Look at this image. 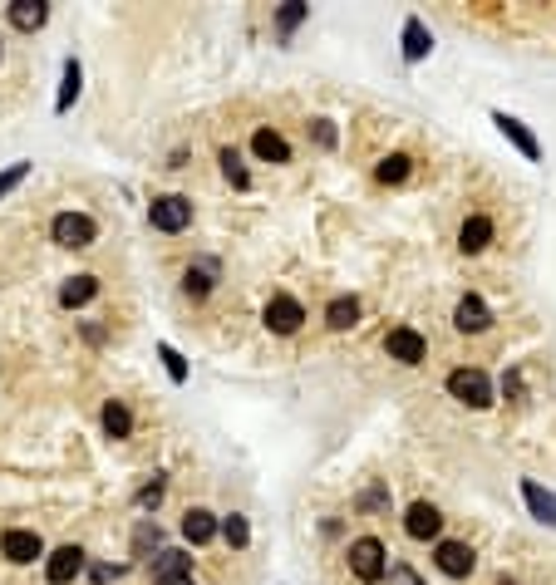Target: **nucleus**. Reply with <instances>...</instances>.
I'll return each instance as SVG.
<instances>
[{
    "label": "nucleus",
    "instance_id": "f257e3e1",
    "mask_svg": "<svg viewBox=\"0 0 556 585\" xmlns=\"http://www.w3.org/2000/svg\"><path fill=\"white\" fill-rule=\"evenodd\" d=\"M443 388H449L458 404H468V408H492V398H498V394H492V379H488V374H482V369H468V364H463V369H453L449 379H443Z\"/></svg>",
    "mask_w": 556,
    "mask_h": 585
},
{
    "label": "nucleus",
    "instance_id": "f03ea898",
    "mask_svg": "<svg viewBox=\"0 0 556 585\" xmlns=\"http://www.w3.org/2000/svg\"><path fill=\"white\" fill-rule=\"evenodd\" d=\"M349 570H355L359 585H379L384 570H389V560H384V541H374V536L349 541Z\"/></svg>",
    "mask_w": 556,
    "mask_h": 585
},
{
    "label": "nucleus",
    "instance_id": "7ed1b4c3",
    "mask_svg": "<svg viewBox=\"0 0 556 585\" xmlns=\"http://www.w3.org/2000/svg\"><path fill=\"white\" fill-rule=\"evenodd\" d=\"M148 222L158 231H187L192 227V197H183V192H163V197L148 202Z\"/></svg>",
    "mask_w": 556,
    "mask_h": 585
},
{
    "label": "nucleus",
    "instance_id": "20e7f679",
    "mask_svg": "<svg viewBox=\"0 0 556 585\" xmlns=\"http://www.w3.org/2000/svg\"><path fill=\"white\" fill-rule=\"evenodd\" d=\"M50 237L59 241V247H69V251H84V247L99 241V227H94L89 212H59L50 222Z\"/></svg>",
    "mask_w": 556,
    "mask_h": 585
},
{
    "label": "nucleus",
    "instance_id": "39448f33",
    "mask_svg": "<svg viewBox=\"0 0 556 585\" xmlns=\"http://www.w3.org/2000/svg\"><path fill=\"white\" fill-rule=\"evenodd\" d=\"M300 325H306V306H300L296 296H286V290H281V296L266 300V330H271V335H296Z\"/></svg>",
    "mask_w": 556,
    "mask_h": 585
},
{
    "label": "nucleus",
    "instance_id": "423d86ee",
    "mask_svg": "<svg viewBox=\"0 0 556 585\" xmlns=\"http://www.w3.org/2000/svg\"><path fill=\"white\" fill-rule=\"evenodd\" d=\"M384 355L399 359V364H424L429 355V339L414 330V325H394L389 335H384Z\"/></svg>",
    "mask_w": 556,
    "mask_h": 585
},
{
    "label": "nucleus",
    "instance_id": "0eeeda50",
    "mask_svg": "<svg viewBox=\"0 0 556 585\" xmlns=\"http://www.w3.org/2000/svg\"><path fill=\"white\" fill-rule=\"evenodd\" d=\"M492 124H498V133H502L507 143H512L517 153L527 157V163H541V143H537V133H531V128L522 124V118H512L507 108H492Z\"/></svg>",
    "mask_w": 556,
    "mask_h": 585
},
{
    "label": "nucleus",
    "instance_id": "6e6552de",
    "mask_svg": "<svg viewBox=\"0 0 556 585\" xmlns=\"http://www.w3.org/2000/svg\"><path fill=\"white\" fill-rule=\"evenodd\" d=\"M433 566L443 570V576H453V580H463V576H473V566H478V551L468 541H439V551H433Z\"/></svg>",
    "mask_w": 556,
    "mask_h": 585
},
{
    "label": "nucleus",
    "instance_id": "1a4fd4ad",
    "mask_svg": "<svg viewBox=\"0 0 556 585\" xmlns=\"http://www.w3.org/2000/svg\"><path fill=\"white\" fill-rule=\"evenodd\" d=\"M0 556L15 560V566H30L35 556H45V541L25 527H5V536H0Z\"/></svg>",
    "mask_w": 556,
    "mask_h": 585
},
{
    "label": "nucleus",
    "instance_id": "9d476101",
    "mask_svg": "<svg viewBox=\"0 0 556 585\" xmlns=\"http://www.w3.org/2000/svg\"><path fill=\"white\" fill-rule=\"evenodd\" d=\"M404 531L414 536V541H439V531H443V511L433 507V502H414L404 511Z\"/></svg>",
    "mask_w": 556,
    "mask_h": 585
},
{
    "label": "nucleus",
    "instance_id": "9b49d317",
    "mask_svg": "<svg viewBox=\"0 0 556 585\" xmlns=\"http://www.w3.org/2000/svg\"><path fill=\"white\" fill-rule=\"evenodd\" d=\"M453 325L463 335H482V330H492V310H488V300L482 296H463L453 306Z\"/></svg>",
    "mask_w": 556,
    "mask_h": 585
},
{
    "label": "nucleus",
    "instance_id": "f8f14e48",
    "mask_svg": "<svg viewBox=\"0 0 556 585\" xmlns=\"http://www.w3.org/2000/svg\"><path fill=\"white\" fill-rule=\"evenodd\" d=\"M84 570V551L79 546H59V551L45 556V580L50 585H69Z\"/></svg>",
    "mask_w": 556,
    "mask_h": 585
},
{
    "label": "nucleus",
    "instance_id": "ddd939ff",
    "mask_svg": "<svg viewBox=\"0 0 556 585\" xmlns=\"http://www.w3.org/2000/svg\"><path fill=\"white\" fill-rule=\"evenodd\" d=\"M217 276H222V266H217L212 256H202V261H192V266H187V276H183V290H187L192 300H202V296H212Z\"/></svg>",
    "mask_w": 556,
    "mask_h": 585
},
{
    "label": "nucleus",
    "instance_id": "4468645a",
    "mask_svg": "<svg viewBox=\"0 0 556 585\" xmlns=\"http://www.w3.org/2000/svg\"><path fill=\"white\" fill-rule=\"evenodd\" d=\"M163 580H192V556L187 551H158L153 556V585Z\"/></svg>",
    "mask_w": 556,
    "mask_h": 585
},
{
    "label": "nucleus",
    "instance_id": "2eb2a0df",
    "mask_svg": "<svg viewBox=\"0 0 556 585\" xmlns=\"http://www.w3.org/2000/svg\"><path fill=\"white\" fill-rule=\"evenodd\" d=\"M522 502L531 507V517L537 521H547V527H556V492H547L537 478H527L522 482Z\"/></svg>",
    "mask_w": 556,
    "mask_h": 585
},
{
    "label": "nucleus",
    "instance_id": "dca6fc26",
    "mask_svg": "<svg viewBox=\"0 0 556 585\" xmlns=\"http://www.w3.org/2000/svg\"><path fill=\"white\" fill-rule=\"evenodd\" d=\"M429 50H433L429 25H424L419 15H409V20H404V59H409V65H419V59H429Z\"/></svg>",
    "mask_w": 556,
    "mask_h": 585
},
{
    "label": "nucleus",
    "instance_id": "f3484780",
    "mask_svg": "<svg viewBox=\"0 0 556 585\" xmlns=\"http://www.w3.org/2000/svg\"><path fill=\"white\" fill-rule=\"evenodd\" d=\"M251 153H257L261 163H291V148H286V138L276 128H257V133H251Z\"/></svg>",
    "mask_w": 556,
    "mask_h": 585
},
{
    "label": "nucleus",
    "instance_id": "a211bd4d",
    "mask_svg": "<svg viewBox=\"0 0 556 585\" xmlns=\"http://www.w3.org/2000/svg\"><path fill=\"white\" fill-rule=\"evenodd\" d=\"M488 241H492V217H468L463 231H458V247H463L468 256H478V251H488Z\"/></svg>",
    "mask_w": 556,
    "mask_h": 585
},
{
    "label": "nucleus",
    "instance_id": "6ab92c4d",
    "mask_svg": "<svg viewBox=\"0 0 556 585\" xmlns=\"http://www.w3.org/2000/svg\"><path fill=\"white\" fill-rule=\"evenodd\" d=\"M183 536L192 546H207L212 536H217V517L207 507H187V517H183Z\"/></svg>",
    "mask_w": 556,
    "mask_h": 585
},
{
    "label": "nucleus",
    "instance_id": "aec40b11",
    "mask_svg": "<svg viewBox=\"0 0 556 585\" xmlns=\"http://www.w3.org/2000/svg\"><path fill=\"white\" fill-rule=\"evenodd\" d=\"M45 20H50V5H40V0H15V5H10V25L25 30V35H35Z\"/></svg>",
    "mask_w": 556,
    "mask_h": 585
},
{
    "label": "nucleus",
    "instance_id": "412c9836",
    "mask_svg": "<svg viewBox=\"0 0 556 585\" xmlns=\"http://www.w3.org/2000/svg\"><path fill=\"white\" fill-rule=\"evenodd\" d=\"M94 290H99V280H94V276H69L65 286H59V306L79 310V306H89V300H94Z\"/></svg>",
    "mask_w": 556,
    "mask_h": 585
},
{
    "label": "nucleus",
    "instance_id": "4be33fe9",
    "mask_svg": "<svg viewBox=\"0 0 556 585\" xmlns=\"http://www.w3.org/2000/svg\"><path fill=\"white\" fill-rule=\"evenodd\" d=\"M325 325H330V330H355L359 325V300L355 296H335L330 306H325Z\"/></svg>",
    "mask_w": 556,
    "mask_h": 585
},
{
    "label": "nucleus",
    "instance_id": "5701e85b",
    "mask_svg": "<svg viewBox=\"0 0 556 585\" xmlns=\"http://www.w3.org/2000/svg\"><path fill=\"white\" fill-rule=\"evenodd\" d=\"M79 84H84V69L79 59H65V84H59V99H55V114H69L79 99Z\"/></svg>",
    "mask_w": 556,
    "mask_h": 585
},
{
    "label": "nucleus",
    "instance_id": "b1692460",
    "mask_svg": "<svg viewBox=\"0 0 556 585\" xmlns=\"http://www.w3.org/2000/svg\"><path fill=\"white\" fill-rule=\"evenodd\" d=\"M104 433H108V438H128V433H133V413H128V404L108 398V404H104Z\"/></svg>",
    "mask_w": 556,
    "mask_h": 585
},
{
    "label": "nucleus",
    "instance_id": "393cba45",
    "mask_svg": "<svg viewBox=\"0 0 556 585\" xmlns=\"http://www.w3.org/2000/svg\"><path fill=\"white\" fill-rule=\"evenodd\" d=\"M409 167H414V157H409V153H389L379 167H374V177H379L384 187H394V182H404V177H409Z\"/></svg>",
    "mask_w": 556,
    "mask_h": 585
},
{
    "label": "nucleus",
    "instance_id": "a878e982",
    "mask_svg": "<svg viewBox=\"0 0 556 585\" xmlns=\"http://www.w3.org/2000/svg\"><path fill=\"white\" fill-rule=\"evenodd\" d=\"M227 536V546H232V551H247V541H251V527H247V517H241V511H232V517L222 521V527H217Z\"/></svg>",
    "mask_w": 556,
    "mask_h": 585
},
{
    "label": "nucleus",
    "instance_id": "bb28decb",
    "mask_svg": "<svg viewBox=\"0 0 556 585\" xmlns=\"http://www.w3.org/2000/svg\"><path fill=\"white\" fill-rule=\"evenodd\" d=\"M222 173H227V182H232V187H241V192L251 187V173H247V167H241L237 148H222Z\"/></svg>",
    "mask_w": 556,
    "mask_h": 585
},
{
    "label": "nucleus",
    "instance_id": "cd10ccee",
    "mask_svg": "<svg viewBox=\"0 0 556 585\" xmlns=\"http://www.w3.org/2000/svg\"><path fill=\"white\" fill-rule=\"evenodd\" d=\"M158 359H163V369H167V379L173 384H187V359L177 355L173 345H158Z\"/></svg>",
    "mask_w": 556,
    "mask_h": 585
},
{
    "label": "nucleus",
    "instance_id": "c85d7f7f",
    "mask_svg": "<svg viewBox=\"0 0 556 585\" xmlns=\"http://www.w3.org/2000/svg\"><path fill=\"white\" fill-rule=\"evenodd\" d=\"M158 536H163V531H158V521H153V517H143V521H138V531H133V551L143 556L148 546H158Z\"/></svg>",
    "mask_w": 556,
    "mask_h": 585
},
{
    "label": "nucleus",
    "instance_id": "c756f323",
    "mask_svg": "<svg viewBox=\"0 0 556 585\" xmlns=\"http://www.w3.org/2000/svg\"><path fill=\"white\" fill-rule=\"evenodd\" d=\"M25 177H30V163H10L5 173H0V197H5V192H15Z\"/></svg>",
    "mask_w": 556,
    "mask_h": 585
},
{
    "label": "nucleus",
    "instance_id": "7c9ffc66",
    "mask_svg": "<svg viewBox=\"0 0 556 585\" xmlns=\"http://www.w3.org/2000/svg\"><path fill=\"white\" fill-rule=\"evenodd\" d=\"M306 15H310V5H286L281 15H276V30H281V35H291V30H296Z\"/></svg>",
    "mask_w": 556,
    "mask_h": 585
},
{
    "label": "nucleus",
    "instance_id": "2f4dec72",
    "mask_svg": "<svg viewBox=\"0 0 556 585\" xmlns=\"http://www.w3.org/2000/svg\"><path fill=\"white\" fill-rule=\"evenodd\" d=\"M310 138H316L320 148H335V138H340V133H335L330 118H310Z\"/></svg>",
    "mask_w": 556,
    "mask_h": 585
},
{
    "label": "nucleus",
    "instance_id": "473e14b6",
    "mask_svg": "<svg viewBox=\"0 0 556 585\" xmlns=\"http://www.w3.org/2000/svg\"><path fill=\"white\" fill-rule=\"evenodd\" d=\"M158 502H163V478L143 482V487H138V507H143V511H153V507H158Z\"/></svg>",
    "mask_w": 556,
    "mask_h": 585
},
{
    "label": "nucleus",
    "instance_id": "72a5a7b5",
    "mask_svg": "<svg viewBox=\"0 0 556 585\" xmlns=\"http://www.w3.org/2000/svg\"><path fill=\"white\" fill-rule=\"evenodd\" d=\"M359 507L365 511H389V492H384V487H369V492H359Z\"/></svg>",
    "mask_w": 556,
    "mask_h": 585
},
{
    "label": "nucleus",
    "instance_id": "f704fd0d",
    "mask_svg": "<svg viewBox=\"0 0 556 585\" xmlns=\"http://www.w3.org/2000/svg\"><path fill=\"white\" fill-rule=\"evenodd\" d=\"M384 580H389V585H424V576L409 570V566H389V570H384Z\"/></svg>",
    "mask_w": 556,
    "mask_h": 585
},
{
    "label": "nucleus",
    "instance_id": "c9c22d12",
    "mask_svg": "<svg viewBox=\"0 0 556 585\" xmlns=\"http://www.w3.org/2000/svg\"><path fill=\"white\" fill-rule=\"evenodd\" d=\"M114 576H118V566H94V570H89V580H94V585H108Z\"/></svg>",
    "mask_w": 556,
    "mask_h": 585
},
{
    "label": "nucleus",
    "instance_id": "e433bc0d",
    "mask_svg": "<svg viewBox=\"0 0 556 585\" xmlns=\"http://www.w3.org/2000/svg\"><path fill=\"white\" fill-rule=\"evenodd\" d=\"M492 585H522V580H512V576H498V580H492Z\"/></svg>",
    "mask_w": 556,
    "mask_h": 585
},
{
    "label": "nucleus",
    "instance_id": "4c0bfd02",
    "mask_svg": "<svg viewBox=\"0 0 556 585\" xmlns=\"http://www.w3.org/2000/svg\"><path fill=\"white\" fill-rule=\"evenodd\" d=\"M163 585H192V580H163Z\"/></svg>",
    "mask_w": 556,
    "mask_h": 585
}]
</instances>
